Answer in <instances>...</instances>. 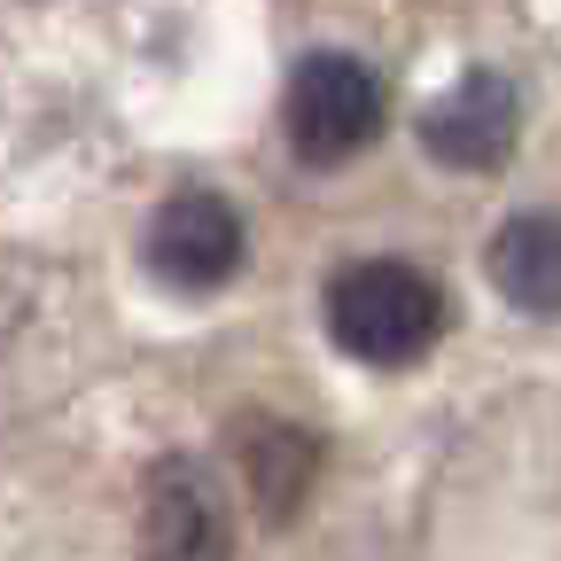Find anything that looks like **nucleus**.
Masks as SVG:
<instances>
[{
	"label": "nucleus",
	"instance_id": "0eeeda50",
	"mask_svg": "<svg viewBox=\"0 0 561 561\" xmlns=\"http://www.w3.org/2000/svg\"><path fill=\"white\" fill-rule=\"evenodd\" d=\"M491 280L523 312H561V210H523L491 242Z\"/></svg>",
	"mask_w": 561,
	"mask_h": 561
},
{
	"label": "nucleus",
	"instance_id": "f03ea898",
	"mask_svg": "<svg viewBox=\"0 0 561 561\" xmlns=\"http://www.w3.org/2000/svg\"><path fill=\"white\" fill-rule=\"evenodd\" d=\"M382 133V79L359 55H305L289 79V140L305 164H343Z\"/></svg>",
	"mask_w": 561,
	"mask_h": 561
},
{
	"label": "nucleus",
	"instance_id": "423d86ee",
	"mask_svg": "<svg viewBox=\"0 0 561 561\" xmlns=\"http://www.w3.org/2000/svg\"><path fill=\"white\" fill-rule=\"evenodd\" d=\"M312 468H320L312 430H289V421H250V430H242V483H250V500L265 507V523L297 515V500L312 491Z\"/></svg>",
	"mask_w": 561,
	"mask_h": 561
},
{
	"label": "nucleus",
	"instance_id": "f257e3e1",
	"mask_svg": "<svg viewBox=\"0 0 561 561\" xmlns=\"http://www.w3.org/2000/svg\"><path fill=\"white\" fill-rule=\"evenodd\" d=\"M328 335L367 367H413L445 335V289L405 257H359L328 280Z\"/></svg>",
	"mask_w": 561,
	"mask_h": 561
},
{
	"label": "nucleus",
	"instance_id": "20e7f679",
	"mask_svg": "<svg viewBox=\"0 0 561 561\" xmlns=\"http://www.w3.org/2000/svg\"><path fill=\"white\" fill-rule=\"evenodd\" d=\"M149 265L180 289H219V280L242 265V219L227 195L210 187H180L157 219H149Z\"/></svg>",
	"mask_w": 561,
	"mask_h": 561
},
{
	"label": "nucleus",
	"instance_id": "39448f33",
	"mask_svg": "<svg viewBox=\"0 0 561 561\" xmlns=\"http://www.w3.org/2000/svg\"><path fill=\"white\" fill-rule=\"evenodd\" d=\"M515 125H523L515 87L500 79V70H468L453 94L430 102V117H421V149H430L437 164H453V172H491V164H507Z\"/></svg>",
	"mask_w": 561,
	"mask_h": 561
},
{
	"label": "nucleus",
	"instance_id": "7ed1b4c3",
	"mask_svg": "<svg viewBox=\"0 0 561 561\" xmlns=\"http://www.w3.org/2000/svg\"><path fill=\"white\" fill-rule=\"evenodd\" d=\"M227 546H234L227 491L195 460H157L149 491H140V553L149 561H227Z\"/></svg>",
	"mask_w": 561,
	"mask_h": 561
}]
</instances>
